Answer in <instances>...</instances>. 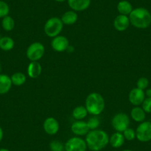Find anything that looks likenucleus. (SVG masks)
<instances>
[{"label":"nucleus","mask_w":151,"mask_h":151,"mask_svg":"<svg viewBox=\"0 0 151 151\" xmlns=\"http://www.w3.org/2000/svg\"><path fill=\"white\" fill-rule=\"evenodd\" d=\"M109 138L104 130L96 129L88 132L85 142L88 149L92 151H100L108 145Z\"/></svg>","instance_id":"f257e3e1"},{"label":"nucleus","mask_w":151,"mask_h":151,"mask_svg":"<svg viewBox=\"0 0 151 151\" xmlns=\"http://www.w3.org/2000/svg\"><path fill=\"white\" fill-rule=\"evenodd\" d=\"M130 22L138 29H146L151 24V14L145 8H137L129 15Z\"/></svg>","instance_id":"f03ea898"},{"label":"nucleus","mask_w":151,"mask_h":151,"mask_svg":"<svg viewBox=\"0 0 151 151\" xmlns=\"http://www.w3.org/2000/svg\"><path fill=\"white\" fill-rule=\"evenodd\" d=\"M85 107L88 113L93 116H99L105 108V101L100 93H91L85 100Z\"/></svg>","instance_id":"7ed1b4c3"},{"label":"nucleus","mask_w":151,"mask_h":151,"mask_svg":"<svg viewBox=\"0 0 151 151\" xmlns=\"http://www.w3.org/2000/svg\"><path fill=\"white\" fill-rule=\"evenodd\" d=\"M64 24L61 19L58 17H51L47 20L44 26L45 33L48 37L54 38L59 36L63 29Z\"/></svg>","instance_id":"20e7f679"},{"label":"nucleus","mask_w":151,"mask_h":151,"mask_svg":"<svg viewBox=\"0 0 151 151\" xmlns=\"http://www.w3.org/2000/svg\"><path fill=\"white\" fill-rule=\"evenodd\" d=\"M45 48L43 44L36 42L28 46L26 51V56L30 62H38L43 57Z\"/></svg>","instance_id":"39448f33"},{"label":"nucleus","mask_w":151,"mask_h":151,"mask_svg":"<svg viewBox=\"0 0 151 151\" xmlns=\"http://www.w3.org/2000/svg\"><path fill=\"white\" fill-rule=\"evenodd\" d=\"M130 118L124 113H119L113 117L111 124L116 132L123 133L130 125Z\"/></svg>","instance_id":"423d86ee"},{"label":"nucleus","mask_w":151,"mask_h":151,"mask_svg":"<svg viewBox=\"0 0 151 151\" xmlns=\"http://www.w3.org/2000/svg\"><path fill=\"white\" fill-rule=\"evenodd\" d=\"M136 139L141 142H148L151 141V122L144 121L141 122L136 130Z\"/></svg>","instance_id":"0eeeda50"},{"label":"nucleus","mask_w":151,"mask_h":151,"mask_svg":"<svg viewBox=\"0 0 151 151\" xmlns=\"http://www.w3.org/2000/svg\"><path fill=\"white\" fill-rule=\"evenodd\" d=\"M87 148L85 140L79 136L70 138L65 144V151H86Z\"/></svg>","instance_id":"6e6552de"},{"label":"nucleus","mask_w":151,"mask_h":151,"mask_svg":"<svg viewBox=\"0 0 151 151\" xmlns=\"http://www.w3.org/2000/svg\"><path fill=\"white\" fill-rule=\"evenodd\" d=\"M70 44L68 38L64 36H57L53 39L51 42V47L55 51L64 52L68 50Z\"/></svg>","instance_id":"1a4fd4ad"},{"label":"nucleus","mask_w":151,"mask_h":151,"mask_svg":"<svg viewBox=\"0 0 151 151\" xmlns=\"http://www.w3.org/2000/svg\"><path fill=\"white\" fill-rule=\"evenodd\" d=\"M146 98L145 92L142 90L135 88L130 91L129 93V101L134 106H139L142 104Z\"/></svg>","instance_id":"9d476101"},{"label":"nucleus","mask_w":151,"mask_h":151,"mask_svg":"<svg viewBox=\"0 0 151 151\" xmlns=\"http://www.w3.org/2000/svg\"><path fill=\"white\" fill-rule=\"evenodd\" d=\"M43 129L48 135H55L59 130V123L53 117H48L43 123Z\"/></svg>","instance_id":"9b49d317"},{"label":"nucleus","mask_w":151,"mask_h":151,"mask_svg":"<svg viewBox=\"0 0 151 151\" xmlns=\"http://www.w3.org/2000/svg\"><path fill=\"white\" fill-rule=\"evenodd\" d=\"M71 130L75 135L78 136H85L90 131L87 122H84L82 120H77L74 122L71 125Z\"/></svg>","instance_id":"f8f14e48"},{"label":"nucleus","mask_w":151,"mask_h":151,"mask_svg":"<svg viewBox=\"0 0 151 151\" xmlns=\"http://www.w3.org/2000/svg\"><path fill=\"white\" fill-rule=\"evenodd\" d=\"M130 22L128 16L121 15V14H119V15L116 17L114 21H113L114 28L120 32L124 31V30H127L129 27V26H130Z\"/></svg>","instance_id":"ddd939ff"},{"label":"nucleus","mask_w":151,"mask_h":151,"mask_svg":"<svg viewBox=\"0 0 151 151\" xmlns=\"http://www.w3.org/2000/svg\"><path fill=\"white\" fill-rule=\"evenodd\" d=\"M70 8L74 11H84L91 5V0H68Z\"/></svg>","instance_id":"4468645a"},{"label":"nucleus","mask_w":151,"mask_h":151,"mask_svg":"<svg viewBox=\"0 0 151 151\" xmlns=\"http://www.w3.org/2000/svg\"><path fill=\"white\" fill-rule=\"evenodd\" d=\"M12 82L9 76L0 73V95L8 93L12 87Z\"/></svg>","instance_id":"2eb2a0df"},{"label":"nucleus","mask_w":151,"mask_h":151,"mask_svg":"<svg viewBox=\"0 0 151 151\" xmlns=\"http://www.w3.org/2000/svg\"><path fill=\"white\" fill-rule=\"evenodd\" d=\"M41 65L38 62H31L27 66V75L31 79H36L42 73Z\"/></svg>","instance_id":"dca6fc26"},{"label":"nucleus","mask_w":151,"mask_h":151,"mask_svg":"<svg viewBox=\"0 0 151 151\" xmlns=\"http://www.w3.org/2000/svg\"><path fill=\"white\" fill-rule=\"evenodd\" d=\"M124 140H125V139H124L122 133L116 132L109 138V143L113 147L119 148L124 145Z\"/></svg>","instance_id":"f3484780"},{"label":"nucleus","mask_w":151,"mask_h":151,"mask_svg":"<svg viewBox=\"0 0 151 151\" xmlns=\"http://www.w3.org/2000/svg\"><path fill=\"white\" fill-rule=\"evenodd\" d=\"M130 116L136 122H143L146 118V113L139 106H135L130 111Z\"/></svg>","instance_id":"a211bd4d"},{"label":"nucleus","mask_w":151,"mask_h":151,"mask_svg":"<svg viewBox=\"0 0 151 151\" xmlns=\"http://www.w3.org/2000/svg\"><path fill=\"white\" fill-rule=\"evenodd\" d=\"M62 23L67 25H72L75 24L78 20V15L76 12L74 11H66L61 18Z\"/></svg>","instance_id":"6ab92c4d"},{"label":"nucleus","mask_w":151,"mask_h":151,"mask_svg":"<svg viewBox=\"0 0 151 151\" xmlns=\"http://www.w3.org/2000/svg\"><path fill=\"white\" fill-rule=\"evenodd\" d=\"M133 10V6H132L131 3L127 0L120 1L117 5V11L121 15L129 16Z\"/></svg>","instance_id":"aec40b11"},{"label":"nucleus","mask_w":151,"mask_h":151,"mask_svg":"<svg viewBox=\"0 0 151 151\" xmlns=\"http://www.w3.org/2000/svg\"><path fill=\"white\" fill-rule=\"evenodd\" d=\"M14 40L9 36H3L0 38V49L4 51H9L14 47Z\"/></svg>","instance_id":"412c9836"},{"label":"nucleus","mask_w":151,"mask_h":151,"mask_svg":"<svg viewBox=\"0 0 151 151\" xmlns=\"http://www.w3.org/2000/svg\"><path fill=\"white\" fill-rule=\"evenodd\" d=\"M88 110H87L85 106H77L73 109L72 113V116L75 119L82 120L88 116Z\"/></svg>","instance_id":"4be33fe9"},{"label":"nucleus","mask_w":151,"mask_h":151,"mask_svg":"<svg viewBox=\"0 0 151 151\" xmlns=\"http://www.w3.org/2000/svg\"><path fill=\"white\" fill-rule=\"evenodd\" d=\"M11 79L13 85H16V86H21V85H24L25 83L27 78H26V76L24 73L17 72L11 76Z\"/></svg>","instance_id":"5701e85b"},{"label":"nucleus","mask_w":151,"mask_h":151,"mask_svg":"<svg viewBox=\"0 0 151 151\" xmlns=\"http://www.w3.org/2000/svg\"><path fill=\"white\" fill-rule=\"evenodd\" d=\"M2 27L3 30H5V31H11L15 27V21L9 15L7 16V17L2 18Z\"/></svg>","instance_id":"b1692460"},{"label":"nucleus","mask_w":151,"mask_h":151,"mask_svg":"<svg viewBox=\"0 0 151 151\" xmlns=\"http://www.w3.org/2000/svg\"><path fill=\"white\" fill-rule=\"evenodd\" d=\"M100 122H101L100 119L97 116H93L88 120L87 124H88L90 130H93L98 129V127L100 125Z\"/></svg>","instance_id":"393cba45"},{"label":"nucleus","mask_w":151,"mask_h":151,"mask_svg":"<svg viewBox=\"0 0 151 151\" xmlns=\"http://www.w3.org/2000/svg\"><path fill=\"white\" fill-rule=\"evenodd\" d=\"M10 8L8 3H6L4 1H2V0H0V19H2L8 16Z\"/></svg>","instance_id":"a878e982"},{"label":"nucleus","mask_w":151,"mask_h":151,"mask_svg":"<svg viewBox=\"0 0 151 151\" xmlns=\"http://www.w3.org/2000/svg\"><path fill=\"white\" fill-rule=\"evenodd\" d=\"M50 150L51 151H64L65 150V145L61 142L57 140L52 141L50 143Z\"/></svg>","instance_id":"bb28decb"},{"label":"nucleus","mask_w":151,"mask_h":151,"mask_svg":"<svg viewBox=\"0 0 151 151\" xmlns=\"http://www.w3.org/2000/svg\"><path fill=\"white\" fill-rule=\"evenodd\" d=\"M123 136H124V139L127 141H133L136 138V131L130 127L127 128L123 132Z\"/></svg>","instance_id":"cd10ccee"},{"label":"nucleus","mask_w":151,"mask_h":151,"mask_svg":"<svg viewBox=\"0 0 151 151\" xmlns=\"http://www.w3.org/2000/svg\"><path fill=\"white\" fill-rule=\"evenodd\" d=\"M136 86L139 89L145 91L149 86V80L145 77L139 78L137 81V83H136Z\"/></svg>","instance_id":"c85d7f7f"},{"label":"nucleus","mask_w":151,"mask_h":151,"mask_svg":"<svg viewBox=\"0 0 151 151\" xmlns=\"http://www.w3.org/2000/svg\"><path fill=\"white\" fill-rule=\"evenodd\" d=\"M142 107L146 113H151V97H147L142 104Z\"/></svg>","instance_id":"c756f323"},{"label":"nucleus","mask_w":151,"mask_h":151,"mask_svg":"<svg viewBox=\"0 0 151 151\" xmlns=\"http://www.w3.org/2000/svg\"><path fill=\"white\" fill-rule=\"evenodd\" d=\"M3 136H4V131L2 130V128L0 127V142H2V139H3Z\"/></svg>","instance_id":"7c9ffc66"},{"label":"nucleus","mask_w":151,"mask_h":151,"mask_svg":"<svg viewBox=\"0 0 151 151\" xmlns=\"http://www.w3.org/2000/svg\"><path fill=\"white\" fill-rule=\"evenodd\" d=\"M145 95L147 97H151V89H147L145 92Z\"/></svg>","instance_id":"2f4dec72"},{"label":"nucleus","mask_w":151,"mask_h":151,"mask_svg":"<svg viewBox=\"0 0 151 151\" xmlns=\"http://www.w3.org/2000/svg\"><path fill=\"white\" fill-rule=\"evenodd\" d=\"M0 151H10V150L8 149H7V148H1V149H0Z\"/></svg>","instance_id":"473e14b6"},{"label":"nucleus","mask_w":151,"mask_h":151,"mask_svg":"<svg viewBox=\"0 0 151 151\" xmlns=\"http://www.w3.org/2000/svg\"><path fill=\"white\" fill-rule=\"evenodd\" d=\"M56 2H65V1H66V0H55Z\"/></svg>","instance_id":"72a5a7b5"},{"label":"nucleus","mask_w":151,"mask_h":151,"mask_svg":"<svg viewBox=\"0 0 151 151\" xmlns=\"http://www.w3.org/2000/svg\"><path fill=\"white\" fill-rule=\"evenodd\" d=\"M1 70H2V65H1V63H0V73H1Z\"/></svg>","instance_id":"f704fd0d"},{"label":"nucleus","mask_w":151,"mask_h":151,"mask_svg":"<svg viewBox=\"0 0 151 151\" xmlns=\"http://www.w3.org/2000/svg\"><path fill=\"white\" fill-rule=\"evenodd\" d=\"M122 151H133V150H124Z\"/></svg>","instance_id":"c9c22d12"}]
</instances>
